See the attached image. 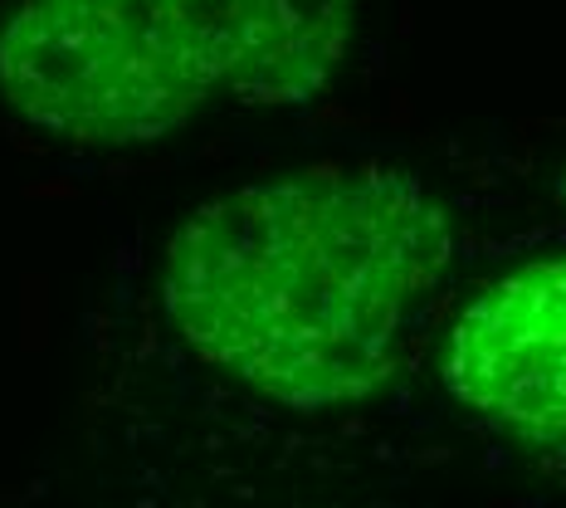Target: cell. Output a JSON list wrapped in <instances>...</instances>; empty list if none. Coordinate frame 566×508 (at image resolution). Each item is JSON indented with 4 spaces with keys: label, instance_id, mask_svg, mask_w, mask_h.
Instances as JSON below:
<instances>
[{
    "label": "cell",
    "instance_id": "obj_1",
    "mask_svg": "<svg viewBox=\"0 0 566 508\" xmlns=\"http://www.w3.org/2000/svg\"><path fill=\"white\" fill-rule=\"evenodd\" d=\"M454 255L450 210L410 172H303L191 210L161 303L210 367L293 411L386 382Z\"/></svg>",
    "mask_w": 566,
    "mask_h": 508
},
{
    "label": "cell",
    "instance_id": "obj_4",
    "mask_svg": "<svg viewBox=\"0 0 566 508\" xmlns=\"http://www.w3.org/2000/svg\"><path fill=\"white\" fill-rule=\"evenodd\" d=\"M557 191H562V200H566V176H562V182H557Z\"/></svg>",
    "mask_w": 566,
    "mask_h": 508
},
{
    "label": "cell",
    "instance_id": "obj_3",
    "mask_svg": "<svg viewBox=\"0 0 566 508\" xmlns=\"http://www.w3.org/2000/svg\"><path fill=\"white\" fill-rule=\"evenodd\" d=\"M444 386L479 421L566 450V255L513 269L459 313Z\"/></svg>",
    "mask_w": 566,
    "mask_h": 508
},
{
    "label": "cell",
    "instance_id": "obj_2",
    "mask_svg": "<svg viewBox=\"0 0 566 508\" xmlns=\"http://www.w3.org/2000/svg\"><path fill=\"white\" fill-rule=\"evenodd\" d=\"M357 0H20L0 103L74 147H137L210 108H289L327 89Z\"/></svg>",
    "mask_w": 566,
    "mask_h": 508
}]
</instances>
